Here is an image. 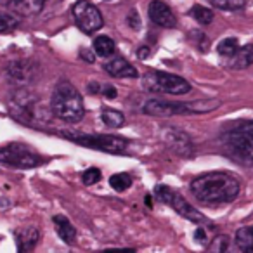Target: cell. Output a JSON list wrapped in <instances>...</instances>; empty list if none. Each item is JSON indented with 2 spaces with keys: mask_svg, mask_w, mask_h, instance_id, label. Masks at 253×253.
<instances>
[{
  "mask_svg": "<svg viewBox=\"0 0 253 253\" xmlns=\"http://www.w3.org/2000/svg\"><path fill=\"white\" fill-rule=\"evenodd\" d=\"M163 137H165L167 146H169L173 153H177L179 156H182V158H191V156H193V153H194L193 142H191V139L187 137L184 132L172 128V130L165 132Z\"/></svg>",
  "mask_w": 253,
  "mask_h": 253,
  "instance_id": "7c38bea8",
  "label": "cell"
},
{
  "mask_svg": "<svg viewBox=\"0 0 253 253\" xmlns=\"http://www.w3.org/2000/svg\"><path fill=\"white\" fill-rule=\"evenodd\" d=\"M238 45H239V43H238V40H236V39H225V40H222V42L218 43L217 50H218V54H220V56L232 57L236 54V50L239 49Z\"/></svg>",
  "mask_w": 253,
  "mask_h": 253,
  "instance_id": "cb8c5ba5",
  "label": "cell"
},
{
  "mask_svg": "<svg viewBox=\"0 0 253 253\" xmlns=\"http://www.w3.org/2000/svg\"><path fill=\"white\" fill-rule=\"evenodd\" d=\"M0 163L14 169H33L42 165V158L28 146L21 142H12L0 149Z\"/></svg>",
  "mask_w": 253,
  "mask_h": 253,
  "instance_id": "8992f818",
  "label": "cell"
},
{
  "mask_svg": "<svg viewBox=\"0 0 253 253\" xmlns=\"http://www.w3.org/2000/svg\"><path fill=\"white\" fill-rule=\"evenodd\" d=\"M80 54H82V56H84V57L87 56V63H94V56H92L90 52H87V50H82Z\"/></svg>",
  "mask_w": 253,
  "mask_h": 253,
  "instance_id": "1f68e13d",
  "label": "cell"
},
{
  "mask_svg": "<svg viewBox=\"0 0 253 253\" xmlns=\"http://www.w3.org/2000/svg\"><path fill=\"white\" fill-rule=\"evenodd\" d=\"M5 73H7V78L11 80L12 85H16L19 88H25L35 82L37 75H39V66L33 61L19 59L9 63Z\"/></svg>",
  "mask_w": 253,
  "mask_h": 253,
  "instance_id": "30bf717a",
  "label": "cell"
},
{
  "mask_svg": "<svg viewBox=\"0 0 253 253\" xmlns=\"http://www.w3.org/2000/svg\"><path fill=\"white\" fill-rule=\"evenodd\" d=\"M222 144L234 158L253 163V122H241L222 135Z\"/></svg>",
  "mask_w": 253,
  "mask_h": 253,
  "instance_id": "3957f363",
  "label": "cell"
},
{
  "mask_svg": "<svg viewBox=\"0 0 253 253\" xmlns=\"http://www.w3.org/2000/svg\"><path fill=\"white\" fill-rule=\"evenodd\" d=\"M128 23H130V26H132V28H135V30L141 26V21L137 19V12H135V11H130V18H128Z\"/></svg>",
  "mask_w": 253,
  "mask_h": 253,
  "instance_id": "83f0119b",
  "label": "cell"
},
{
  "mask_svg": "<svg viewBox=\"0 0 253 253\" xmlns=\"http://www.w3.org/2000/svg\"><path fill=\"white\" fill-rule=\"evenodd\" d=\"M246 0H210V4H213L217 9H224V11H236L245 5Z\"/></svg>",
  "mask_w": 253,
  "mask_h": 253,
  "instance_id": "d4e9b609",
  "label": "cell"
},
{
  "mask_svg": "<svg viewBox=\"0 0 253 253\" xmlns=\"http://www.w3.org/2000/svg\"><path fill=\"white\" fill-rule=\"evenodd\" d=\"M94 50L101 57H111L113 52H115V42L109 37L101 35L94 40Z\"/></svg>",
  "mask_w": 253,
  "mask_h": 253,
  "instance_id": "ffe728a7",
  "label": "cell"
},
{
  "mask_svg": "<svg viewBox=\"0 0 253 253\" xmlns=\"http://www.w3.org/2000/svg\"><path fill=\"white\" fill-rule=\"evenodd\" d=\"M191 16L203 26L210 25V23L213 21V12H211L210 9L203 7V5H194V7L191 9Z\"/></svg>",
  "mask_w": 253,
  "mask_h": 253,
  "instance_id": "7402d4cb",
  "label": "cell"
},
{
  "mask_svg": "<svg viewBox=\"0 0 253 253\" xmlns=\"http://www.w3.org/2000/svg\"><path fill=\"white\" fill-rule=\"evenodd\" d=\"M137 56L141 57V59H142V57H146V56H148V49H142V50L139 49L137 50Z\"/></svg>",
  "mask_w": 253,
  "mask_h": 253,
  "instance_id": "d6a6232c",
  "label": "cell"
},
{
  "mask_svg": "<svg viewBox=\"0 0 253 253\" xmlns=\"http://www.w3.org/2000/svg\"><path fill=\"white\" fill-rule=\"evenodd\" d=\"M149 18L155 25L162 26V28H175L177 25V19L175 14L172 12V9L162 2V0H153L151 4H149Z\"/></svg>",
  "mask_w": 253,
  "mask_h": 253,
  "instance_id": "5bb4252c",
  "label": "cell"
},
{
  "mask_svg": "<svg viewBox=\"0 0 253 253\" xmlns=\"http://www.w3.org/2000/svg\"><path fill=\"white\" fill-rule=\"evenodd\" d=\"M144 85L153 92H162L170 95H184L191 90V85L182 77L163 71H149L144 77Z\"/></svg>",
  "mask_w": 253,
  "mask_h": 253,
  "instance_id": "5b68a950",
  "label": "cell"
},
{
  "mask_svg": "<svg viewBox=\"0 0 253 253\" xmlns=\"http://www.w3.org/2000/svg\"><path fill=\"white\" fill-rule=\"evenodd\" d=\"M9 106H11L12 116H14L16 120H19V122L28 123V125L30 123L37 125L39 122H43L45 111L40 108L35 95H33L32 92L25 90V88H19V90L16 92L12 101L9 102Z\"/></svg>",
  "mask_w": 253,
  "mask_h": 253,
  "instance_id": "277c9868",
  "label": "cell"
},
{
  "mask_svg": "<svg viewBox=\"0 0 253 253\" xmlns=\"http://www.w3.org/2000/svg\"><path fill=\"white\" fill-rule=\"evenodd\" d=\"M19 25V21L16 19V16L4 14L0 16V33H11L12 30H16Z\"/></svg>",
  "mask_w": 253,
  "mask_h": 253,
  "instance_id": "484cf974",
  "label": "cell"
},
{
  "mask_svg": "<svg viewBox=\"0 0 253 253\" xmlns=\"http://www.w3.org/2000/svg\"><path fill=\"white\" fill-rule=\"evenodd\" d=\"M39 241V231L35 227H25L16 232V243L19 252H28Z\"/></svg>",
  "mask_w": 253,
  "mask_h": 253,
  "instance_id": "e0dca14e",
  "label": "cell"
},
{
  "mask_svg": "<svg viewBox=\"0 0 253 253\" xmlns=\"http://www.w3.org/2000/svg\"><path fill=\"white\" fill-rule=\"evenodd\" d=\"M102 122H104L108 126H111V128H118V126H122L123 123H125V116H123L120 111L104 108L102 109Z\"/></svg>",
  "mask_w": 253,
  "mask_h": 253,
  "instance_id": "44dd1931",
  "label": "cell"
},
{
  "mask_svg": "<svg viewBox=\"0 0 253 253\" xmlns=\"http://www.w3.org/2000/svg\"><path fill=\"white\" fill-rule=\"evenodd\" d=\"M236 245L243 252H252L253 250V227H241L236 232Z\"/></svg>",
  "mask_w": 253,
  "mask_h": 253,
  "instance_id": "d6986e66",
  "label": "cell"
},
{
  "mask_svg": "<svg viewBox=\"0 0 253 253\" xmlns=\"http://www.w3.org/2000/svg\"><path fill=\"white\" fill-rule=\"evenodd\" d=\"M231 59V68L234 70H245V68L252 66L253 64V43H248V45H243L241 49L236 50V54Z\"/></svg>",
  "mask_w": 253,
  "mask_h": 253,
  "instance_id": "ac0fdd59",
  "label": "cell"
},
{
  "mask_svg": "<svg viewBox=\"0 0 253 253\" xmlns=\"http://www.w3.org/2000/svg\"><path fill=\"white\" fill-rule=\"evenodd\" d=\"M155 194L156 198H158L162 203L169 205V207H172L173 210L177 211L179 215H182V217H186L187 220L191 222H196V224H201V222H207V218L203 217V215L200 213V211L196 210V208L193 207V205H189L186 200H184L182 196H180L177 191H173L172 187L169 186H158L155 189Z\"/></svg>",
  "mask_w": 253,
  "mask_h": 253,
  "instance_id": "52a82bcc",
  "label": "cell"
},
{
  "mask_svg": "<svg viewBox=\"0 0 253 253\" xmlns=\"http://www.w3.org/2000/svg\"><path fill=\"white\" fill-rule=\"evenodd\" d=\"M239 182L232 175L224 172H210L196 177L191 182V193L198 201L205 205L229 203L239 194Z\"/></svg>",
  "mask_w": 253,
  "mask_h": 253,
  "instance_id": "6da1fadb",
  "label": "cell"
},
{
  "mask_svg": "<svg viewBox=\"0 0 253 253\" xmlns=\"http://www.w3.org/2000/svg\"><path fill=\"white\" fill-rule=\"evenodd\" d=\"M49 0H0V5L19 16H35L42 12Z\"/></svg>",
  "mask_w": 253,
  "mask_h": 253,
  "instance_id": "4fadbf2b",
  "label": "cell"
},
{
  "mask_svg": "<svg viewBox=\"0 0 253 253\" xmlns=\"http://www.w3.org/2000/svg\"><path fill=\"white\" fill-rule=\"evenodd\" d=\"M73 12V18L77 26L87 35H92L94 32L102 28L104 25V19H102V14L94 4H90L88 0H78L77 4L71 9Z\"/></svg>",
  "mask_w": 253,
  "mask_h": 253,
  "instance_id": "ba28073f",
  "label": "cell"
},
{
  "mask_svg": "<svg viewBox=\"0 0 253 253\" xmlns=\"http://www.w3.org/2000/svg\"><path fill=\"white\" fill-rule=\"evenodd\" d=\"M52 220H54V225H56L57 236H59L66 245H73L75 239H77V231H75V227L71 225V222L68 220L66 217H63V215H56Z\"/></svg>",
  "mask_w": 253,
  "mask_h": 253,
  "instance_id": "2e32d148",
  "label": "cell"
},
{
  "mask_svg": "<svg viewBox=\"0 0 253 253\" xmlns=\"http://www.w3.org/2000/svg\"><path fill=\"white\" fill-rule=\"evenodd\" d=\"M75 142L82 146H87L92 149L111 153V155H122L126 149V141L116 135H68Z\"/></svg>",
  "mask_w": 253,
  "mask_h": 253,
  "instance_id": "9c48e42d",
  "label": "cell"
},
{
  "mask_svg": "<svg viewBox=\"0 0 253 253\" xmlns=\"http://www.w3.org/2000/svg\"><path fill=\"white\" fill-rule=\"evenodd\" d=\"M102 92H104L106 97H109V99H115L116 97V88L111 87V85H104V87H102Z\"/></svg>",
  "mask_w": 253,
  "mask_h": 253,
  "instance_id": "f1b7e54d",
  "label": "cell"
},
{
  "mask_svg": "<svg viewBox=\"0 0 253 253\" xmlns=\"http://www.w3.org/2000/svg\"><path fill=\"white\" fill-rule=\"evenodd\" d=\"M50 108L54 116L66 123H78L85 115L84 99L70 82H61L56 85L50 99Z\"/></svg>",
  "mask_w": 253,
  "mask_h": 253,
  "instance_id": "7a4b0ae2",
  "label": "cell"
},
{
  "mask_svg": "<svg viewBox=\"0 0 253 253\" xmlns=\"http://www.w3.org/2000/svg\"><path fill=\"white\" fill-rule=\"evenodd\" d=\"M104 70L108 71V75L115 78H137L139 73L130 63H126L123 57H116L111 59L109 63L104 64Z\"/></svg>",
  "mask_w": 253,
  "mask_h": 253,
  "instance_id": "9a60e30c",
  "label": "cell"
},
{
  "mask_svg": "<svg viewBox=\"0 0 253 253\" xmlns=\"http://www.w3.org/2000/svg\"><path fill=\"white\" fill-rule=\"evenodd\" d=\"M217 243H218V246L217 248H213V250H218V252H224L225 248H227V238H217Z\"/></svg>",
  "mask_w": 253,
  "mask_h": 253,
  "instance_id": "f546056e",
  "label": "cell"
},
{
  "mask_svg": "<svg viewBox=\"0 0 253 253\" xmlns=\"http://www.w3.org/2000/svg\"><path fill=\"white\" fill-rule=\"evenodd\" d=\"M194 238H196L200 243H203L205 239H207V234H205V231H203V229H201V227H198V229H196V232H194Z\"/></svg>",
  "mask_w": 253,
  "mask_h": 253,
  "instance_id": "4dcf8cb0",
  "label": "cell"
},
{
  "mask_svg": "<svg viewBox=\"0 0 253 253\" xmlns=\"http://www.w3.org/2000/svg\"><path fill=\"white\" fill-rule=\"evenodd\" d=\"M144 113L149 116H175V115H191L189 104H173L167 101H148L144 104Z\"/></svg>",
  "mask_w": 253,
  "mask_h": 253,
  "instance_id": "8fae6325",
  "label": "cell"
},
{
  "mask_svg": "<svg viewBox=\"0 0 253 253\" xmlns=\"http://www.w3.org/2000/svg\"><path fill=\"white\" fill-rule=\"evenodd\" d=\"M99 180H101V172H99V169L85 170V173H84V184L85 186H92V184L99 182Z\"/></svg>",
  "mask_w": 253,
  "mask_h": 253,
  "instance_id": "4316f807",
  "label": "cell"
},
{
  "mask_svg": "<svg viewBox=\"0 0 253 253\" xmlns=\"http://www.w3.org/2000/svg\"><path fill=\"white\" fill-rule=\"evenodd\" d=\"M109 184H111V187L115 191L122 193V191L130 187L132 179H130V175H126V173H115V175H111V179H109Z\"/></svg>",
  "mask_w": 253,
  "mask_h": 253,
  "instance_id": "603a6c76",
  "label": "cell"
}]
</instances>
